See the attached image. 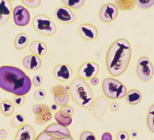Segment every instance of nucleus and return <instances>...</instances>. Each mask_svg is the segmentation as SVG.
<instances>
[{"mask_svg":"<svg viewBox=\"0 0 154 140\" xmlns=\"http://www.w3.org/2000/svg\"><path fill=\"white\" fill-rule=\"evenodd\" d=\"M46 96V92L43 89H39L36 90L33 94V97L36 101H41Z\"/></svg>","mask_w":154,"mask_h":140,"instance_id":"72a5a7b5","label":"nucleus"},{"mask_svg":"<svg viewBox=\"0 0 154 140\" xmlns=\"http://www.w3.org/2000/svg\"><path fill=\"white\" fill-rule=\"evenodd\" d=\"M29 41V37L26 34L20 33L15 38L14 46L17 50H22L28 45Z\"/></svg>","mask_w":154,"mask_h":140,"instance_id":"5701e85b","label":"nucleus"},{"mask_svg":"<svg viewBox=\"0 0 154 140\" xmlns=\"http://www.w3.org/2000/svg\"><path fill=\"white\" fill-rule=\"evenodd\" d=\"M32 110V112L35 116H38L40 115V114H43L51 112L49 106L45 104H35L33 106Z\"/></svg>","mask_w":154,"mask_h":140,"instance_id":"c756f323","label":"nucleus"},{"mask_svg":"<svg viewBox=\"0 0 154 140\" xmlns=\"http://www.w3.org/2000/svg\"><path fill=\"white\" fill-rule=\"evenodd\" d=\"M8 137V132L5 129H0V139H6Z\"/></svg>","mask_w":154,"mask_h":140,"instance_id":"ea45409f","label":"nucleus"},{"mask_svg":"<svg viewBox=\"0 0 154 140\" xmlns=\"http://www.w3.org/2000/svg\"><path fill=\"white\" fill-rule=\"evenodd\" d=\"M113 137L110 133L105 132L101 136V140H112Z\"/></svg>","mask_w":154,"mask_h":140,"instance_id":"a19ab883","label":"nucleus"},{"mask_svg":"<svg viewBox=\"0 0 154 140\" xmlns=\"http://www.w3.org/2000/svg\"><path fill=\"white\" fill-rule=\"evenodd\" d=\"M119 16V9L113 3H107L102 6L99 12L100 21L103 23H109Z\"/></svg>","mask_w":154,"mask_h":140,"instance_id":"1a4fd4ad","label":"nucleus"},{"mask_svg":"<svg viewBox=\"0 0 154 140\" xmlns=\"http://www.w3.org/2000/svg\"><path fill=\"white\" fill-rule=\"evenodd\" d=\"M64 6L70 9H81L85 3L86 0H60Z\"/></svg>","mask_w":154,"mask_h":140,"instance_id":"bb28decb","label":"nucleus"},{"mask_svg":"<svg viewBox=\"0 0 154 140\" xmlns=\"http://www.w3.org/2000/svg\"><path fill=\"white\" fill-rule=\"evenodd\" d=\"M153 74L154 68L150 60L146 56L139 58L136 66V74L138 80L147 83L152 78Z\"/></svg>","mask_w":154,"mask_h":140,"instance_id":"423d86ee","label":"nucleus"},{"mask_svg":"<svg viewBox=\"0 0 154 140\" xmlns=\"http://www.w3.org/2000/svg\"><path fill=\"white\" fill-rule=\"evenodd\" d=\"M153 140H154V139H153Z\"/></svg>","mask_w":154,"mask_h":140,"instance_id":"de8ad7c7","label":"nucleus"},{"mask_svg":"<svg viewBox=\"0 0 154 140\" xmlns=\"http://www.w3.org/2000/svg\"><path fill=\"white\" fill-rule=\"evenodd\" d=\"M136 5L141 9H149L154 5V0H135Z\"/></svg>","mask_w":154,"mask_h":140,"instance_id":"7c9ffc66","label":"nucleus"},{"mask_svg":"<svg viewBox=\"0 0 154 140\" xmlns=\"http://www.w3.org/2000/svg\"><path fill=\"white\" fill-rule=\"evenodd\" d=\"M9 1L11 2H15V1H16V0H9Z\"/></svg>","mask_w":154,"mask_h":140,"instance_id":"a18cd8bd","label":"nucleus"},{"mask_svg":"<svg viewBox=\"0 0 154 140\" xmlns=\"http://www.w3.org/2000/svg\"><path fill=\"white\" fill-rule=\"evenodd\" d=\"M143 99L142 94L140 92L137 90H131L129 91H128L125 99L126 103L131 106H136L140 103Z\"/></svg>","mask_w":154,"mask_h":140,"instance_id":"aec40b11","label":"nucleus"},{"mask_svg":"<svg viewBox=\"0 0 154 140\" xmlns=\"http://www.w3.org/2000/svg\"><path fill=\"white\" fill-rule=\"evenodd\" d=\"M49 107L51 112H57L59 109V106L57 105L55 103H51V105L49 106Z\"/></svg>","mask_w":154,"mask_h":140,"instance_id":"37998d69","label":"nucleus"},{"mask_svg":"<svg viewBox=\"0 0 154 140\" xmlns=\"http://www.w3.org/2000/svg\"><path fill=\"white\" fill-rule=\"evenodd\" d=\"M70 96L74 103L83 109L91 108L93 104L94 93L85 80L74 78L69 86Z\"/></svg>","mask_w":154,"mask_h":140,"instance_id":"7ed1b4c3","label":"nucleus"},{"mask_svg":"<svg viewBox=\"0 0 154 140\" xmlns=\"http://www.w3.org/2000/svg\"><path fill=\"white\" fill-rule=\"evenodd\" d=\"M32 80L21 69L5 65L0 67V88L15 96H25L31 90Z\"/></svg>","mask_w":154,"mask_h":140,"instance_id":"f03ea898","label":"nucleus"},{"mask_svg":"<svg viewBox=\"0 0 154 140\" xmlns=\"http://www.w3.org/2000/svg\"><path fill=\"white\" fill-rule=\"evenodd\" d=\"M25 122V117L22 113H16L11 119V124L14 128H20L24 125Z\"/></svg>","mask_w":154,"mask_h":140,"instance_id":"c85d7f7f","label":"nucleus"},{"mask_svg":"<svg viewBox=\"0 0 154 140\" xmlns=\"http://www.w3.org/2000/svg\"><path fill=\"white\" fill-rule=\"evenodd\" d=\"M102 90L105 97L110 99H123L128 92L126 87L113 78H106L102 81Z\"/></svg>","mask_w":154,"mask_h":140,"instance_id":"20e7f679","label":"nucleus"},{"mask_svg":"<svg viewBox=\"0 0 154 140\" xmlns=\"http://www.w3.org/2000/svg\"><path fill=\"white\" fill-rule=\"evenodd\" d=\"M54 103L61 107L68 104L70 100L69 93L66 87L62 85H57L51 88Z\"/></svg>","mask_w":154,"mask_h":140,"instance_id":"f8f14e48","label":"nucleus"},{"mask_svg":"<svg viewBox=\"0 0 154 140\" xmlns=\"http://www.w3.org/2000/svg\"><path fill=\"white\" fill-rule=\"evenodd\" d=\"M0 111L3 116L10 117L13 115L15 111V106L12 102L9 100L5 99L0 103Z\"/></svg>","mask_w":154,"mask_h":140,"instance_id":"4be33fe9","label":"nucleus"},{"mask_svg":"<svg viewBox=\"0 0 154 140\" xmlns=\"http://www.w3.org/2000/svg\"><path fill=\"white\" fill-rule=\"evenodd\" d=\"M43 77L40 74H36L35 75L32 80V86L35 87H40L42 83H43Z\"/></svg>","mask_w":154,"mask_h":140,"instance_id":"f704fd0d","label":"nucleus"},{"mask_svg":"<svg viewBox=\"0 0 154 140\" xmlns=\"http://www.w3.org/2000/svg\"><path fill=\"white\" fill-rule=\"evenodd\" d=\"M73 70L70 65L66 64L57 65L53 69V75L55 78L60 81L66 82L71 78Z\"/></svg>","mask_w":154,"mask_h":140,"instance_id":"4468645a","label":"nucleus"},{"mask_svg":"<svg viewBox=\"0 0 154 140\" xmlns=\"http://www.w3.org/2000/svg\"><path fill=\"white\" fill-rule=\"evenodd\" d=\"M47 133L59 138H66L72 136L67 127L60 126L57 123H54L48 126L44 130Z\"/></svg>","mask_w":154,"mask_h":140,"instance_id":"dca6fc26","label":"nucleus"},{"mask_svg":"<svg viewBox=\"0 0 154 140\" xmlns=\"http://www.w3.org/2000/svg\"><path fill=\"white\" fill-rule=\"evenodd\" d=\"M35 130L30 125L24 124L19 128L14 140H35Z\"/></svg>","mask_w":154,"mask_h":140,"instance_id":"2eb2a0df","label":"nucleus"},{"mask_svg":"<svg viewBox=\"0 0 154 140\" xmlns=\"http://www.w3.org/2000/svg\"><path fill=\"white\" fill-rule=\"evenodd\" d=\"M117 140H130V135L125 130H120L116 134Z\"/></svg>","mask_w":154,"mask_h":140,"instance_id":"e433bc0d","label":"nucleus"},{"mask_svg":"<svg viewBox=\"0 0 154 140\" xmlns=\"http://www.w3.org/2000/svg\"><path fill=\"white\" fill-rule=\"evenodd\" d=\"M110 104V102L109 99L104 96H99L94 99L91 107V111L94 118L96 120L100 121L104 118Z\"/></svg>","mask_w":154,"mask_h":140,"instance_id":"0eeeda50","label":"nucleus"},{"mask_svg":"<svg viewBox=\"0 0 154 140\" xmlns=\"http://www.w3.org/2000/svg\"><path fill=\"white\" fill-rule=\"evenodd\" d=\"M12 17L14 24L19 27H25L30 22L31 16L27 8L23 6H17L12 10Z\"/></svg>","mask_w":154,"mask_h":140,"instance_id":"9d476101","label":"nucleus"},{"mask_svg":"<svg viewBox=\"0 0 154 140\" xmlns=\"http://www.w3.org/2000/svg\"><path fill=\"white\" fill-rule=\"evenodd\" d=\"M79 35L82 39L85 41H93L96 40L99 35V32L95 25L83 23L79 25Z\"/></svg>","mask_w":154,"mask_h":140,"instance_id":"ddd939ff","label":"nucleus"},{"mask_svg":"<svg viewBox=\"0 0 154 140\" xmlns=\"http://www.w3.org/2000/svg\"><path fill=\"white\" fill-rule=\"evenodd\" d=\"M12 103H13L14 106L20 107L25 103V96H16L13 98V102Z\"/></svg>","mask_w":154,"mask_h":140,"instance_id":"c9c22d12","label":"nucleus"},{"mask_svg":"<svg viewBox=\"0 0 154 140\" xmlns=\"http://www.w3.org/2000/svg\"><path fill=\"white\" fill-rule=\"evenodd\" d=\"M132 50L130 42L120 38L109 47L106 55V64L109 74L118 77L127 70L131 59Z\"/></svg>","mask_w":154,"mask_h":140,"instance_id":"f257e3e1","label":"nucleus"},{"mask_svg":"<svg viewBox=\"0 0 154 140\" xmlns=\"http://www.w3.org/2000/svg\"><path fill=\"white\" fill-rule=\"evenodd\" d=\"M129 135H130V137H131V138H137L138 136H139L138 132H137L136 130H131V131L130 132Z\"/></svg>","mask_w":154,"mask_h":140,"instance_id":"c03bdc74","label":"nucleus"},{"mask_svg":"<svg viewBox=\"0 0 154 140\" xmlns=\"http://www.w3.org/2000/svg\"><path fill=\"white\" fill-rule=\"evenodd\" d=\"M120 108V105L116 102H112L109 105V109L112 112H117Z\"/></svg>","mask_w":154,"mask_h":140,"instance_id":"58836bf2","label":"nucleus"},{"mask_svg":"<svg viewBox=\"0 0 154 140\" xmlns=\"http://www.w3.org/2000/svg\"><path fill=\"white\" fill-rule=\"evenodd\" d=\"M54 17L61 24H70L76 21L77 16L72 9L66 6L57 8L54 11Z\"/></svg>","mask_w":154,"mask_h":140,"instance_id":"9b49d317","label":"nucleus"},{"mask_svg":"<svg viewBox=\"0 0 154 140\" xmlns=\"http://www.w3.org/2000/svg\"><path fill=\"white\" fill-rule=\"evenodd\" d=\"M59 110L64 113L67 114V115H70V116H72L75 112L72 106L67 104L60 107Z\"/></svg>","mask_w":154,"mask_h":140,"instance_id":"4c0bfd02","label":"nucleus"},{"mask_svg":"<svg viewBox=\"0 0 154 140\" xmlns=\"http://www.w3.org/2000/svg\"><path fill=\"white\" fill-rule=\"evenodd\" d=\"M115 5L121 11L131 10L136 6L135 0H115Z\"/></svg>","mask_w":154,"mask_h":140,"instance_id":"b1692460","label":"nucleus"},{"mask_svg":"<svg viewBox=\"0 0 154 140\" xmlns=\"http://www.w3.org/2000/svg\"><path fill=\"white\" fill-rule=\"evenodd\" d=\"M100 67L94 61H87L80 66L79 71V77L83 80H90L99 74Z\"/></svg>","mask_w":154,"mask_h":140,"instance_id":"6e6552de","label":"nucleus"},{"mask_svg":"<svg viewBox=\"0 0 154 140\" xmlns=\"http://www.w3.org/2000/svg\"><path fill=\"white\" fill-rule=\"evenodd\" d=\"M35 140H74L72 136L66 138H59L45 132L44 130L38 135Z\"/></svg>","mask_w":154,"mask_h":140,"instance_id":"a878e982","label":"nucleus"},{"mask_svg":"<svg viewBox=\"0 0 154 140\" xmlns=\"http://www.w3.org/2000/svg\"><path fill=\"white\" fill-rule=\"evenodd\" d=\"M1 140H5V139H1Z\"/></svg>","mask_w":154,"mask_h":140,"instance_id":"49530a36","label":"nucleus"},{"mask_svg":"<svg viewBox=\"0 0 154 140\" xmlns=\"http://www.w3.org/2000/svg\"><path fill=\"white\" fill-rule=\"evenodd\" d=\"M90 83H91V84L92 86H97V85L99 84V78H97L96 77H96H94V78H93L90 79Z\"/></svg>","mask_w":154,"mask_h":140,"instance_id":"79ce46f5","label":"nucleus"},{"mask_svg":"<svg viewBox=\"0 0 154 140\" xmlns=\"http://www.w3.org/2000/svg\"><path fill=\"white\" fill-rule=\"evenodd\" d=\"M80 140H97L96 135L94 134V133L85 130L82 132L79 136Z\"/></svg>","mask_w":154,"mask_h":140,"instance_id":"473e14b6","label":"nucleus"},{"mask_svg":"<svg viewBox=\"0 0 154 140\" xmlns=\"http://www.w3.org/2000/svg\"><path fill=\"white\" fill-rule=\"evenodd\" d=\"M22 3L28 8L35 9L40 6L42 0H21Z\"/></svg>","mask_w":154,"mask_h":140,"instance_id":"2f4dec72","label":"nucleus"},{"mask_svg":"<svg viewBox=\"0 0 154 140\" xmlns=\"http://www.w3.org/2000/svg\"><path fill=\"white\" fill-rule=\"evenodd\" d=\"M12 5L9 0H0V25L6 24L12 12Z\"/></svg>","mask_w":154,"mask_h":140,"instance_id":"a211bd4d","label":"nucleus"},{"mask_svg":"<svg viewBox=\"0 0 154 140\" xmlns=\"http://www.w3.org/2000/svg\"><path fill=\"white\" fill-rule=\"evenodd\" d=\"M54 119L59 125L64 127L69 126L72 123V116L67 115L60 110H57L55 112Z\"/></svg>","mask_w":154,"mask_h":140,"instance_id":"412c9836","label":"nucleus"},{"mask_svg":"<svg viewBox=\"0 0 154 140\" xmlns=\"http://www.w3.org/2000/svg\"><path fill=\"white\" fill-rule=\"evenodd\" d=\"M52 112L40 114V115L38 116H35V123L38 125H43L52 119Z\"/></svg>","mask_w":154,"mask_h":140,"instance_id":"cd10ccee","label":"nucleus"},{"mask_svg":"<svg viewBox=\"0 0 154 140\" xmlns=\"http://www.w3.org/2000/svg\"><path fill=\"white\" fill-rule=\"evenodd\" d=\"M29 50L32 55L42 57L46 54L48 47L46 44L40 41H35L31 42L29 46Z\"/></svg>","mask_w":154,"mask_h":140,"instance_id":"6ab92c4d","label":"nucleus"},{"mask_svg":"<svg viewBox=\"0 0 154 140\" xmlns=\"http://www.w3.org/2000/svg\"><path fill=\"white\" fill-rule=\"evenodd\" d=\"M146 124L149 131L154 133V104H152L148 109Z\"/></svg>","mask_w":154,"mask_h":140,"instance_id":"393cba45","label":"nucleus"},{"mask_svg":"<svg viewBox=\"0 0 154 140\" xmlns=\"http://www.w3.org/2000/svg\"><path fill=\"white\" fill-rule=\"evenodd\" d=\"M22 63L25 69L32 71L40 70L42 66V60L40 57L34 55H29L24 57Z\"/></svg>","mask_w":154,"mask_h":140,"instance_id":"f3484780","label":"nucleus"},{"mask_svg":"<svg viewBox=\"0 0 154 140\" xmlns=\"http://www.w3.org/2000/svg\"><path fill=\"white\" fill-rule=\"evenodd\" d=\"M32 25L36 31L43 35L53 36L57 31L56 25L48 16L43 14L35 16L32 21Z\"/></svg>","mask_w":154,"mask_h":140,"instance_id":"39448f33","label":"nucleus"}]
</instances>
